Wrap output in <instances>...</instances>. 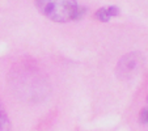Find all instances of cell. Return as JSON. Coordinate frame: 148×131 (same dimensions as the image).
<instances>
[{
    "instance_id": "5b68a950",
    "label": "cell",
    "mask_w": 148,
    "mask_h": 131,
    "mask_svg": "<svg viewBox=\"0 0 148 131\" xmlns=\"http://www.w3.org/2000/svg\"><path fill=\"white\" fill-rule=\"evenodd\" d=\"M140 122L142 123H148V108L142 110L140 113Z\"/></svg>"
},
{
    "instance_id": "3957f363",
    "label": "cell",
    "mask_w": 148,
    "mask_h": 131,
    "mask_svg": "<svg viewBox=\"0 0 148 131\" xmlns=\"http://www.w3.org/2000/svg\"><path fill=\"white\" fill-rule=\"evenodd\" d=\"M118 14H119V8L114 5L103 7V8H100L96 12V17L100 20L101 23H108L112 17H115Z\"/></svg>"
},
{
    "instance_id": "8992f818",
    "label": "cell",
    "mask_w": 148,
    "mask_h": 131,
    "mask_svg": "<svg viewBox=\"0 0 148 131\" xmlns=\"http://www.w3.org/2000/svg\"><path fill=\"white\" fill-rule=\"evenodd\" d=\"M147 102H148V97H147Z\"/></svg>"
},
{
    "instance_id": "277c9868",
    "label": "cell",
    "mask_w": 148,
    "mask_h": 131,
    "mask_svg": "<svg viewBox=\"0 0 148 131\" xmlns=\"http://www.w3.org/2000/svg\"><path fill=\"white\" fill-rule=\"evenodd\" d=\"M11 130V122H9L8 114L5 112V108L0 101V131H9Z\"/></svg>"
},
{
    "instance_id": "6da1fadb",
    "label": "cell",
    "mask_w": 148,
    "mask_h": 131,
    "mask_svg": "<svg viewBox=\"0 0 148 131\" xmlns=\"http://www.w3.org/2000/svg\"><path fill=\"white\" fill-rule=\"evenodd\" d=\"M36 5L43 16L55 23L80 20L87 11L80 8L76 0H36Z\"/></svg>"
},
{
    "instance_id": "7a4b0ae2",
    "label": "cell",
    "mask_w": 148,
    "mask_h": 131,
    "mask_svg": "<svg viewBox=\"0 0 148 131\" xmlns=\"http://www.w3.org/2000/svg\"><path fill=\"white\" fill-rule=\"evenodd\" d=\"M143 58L139 53H130L127 55H125L117 64V68H115V72L117 76L122 80L126 79H130L136 73V71L139 70V67L142 66Z\"/></svg>"
}]
</instances>
